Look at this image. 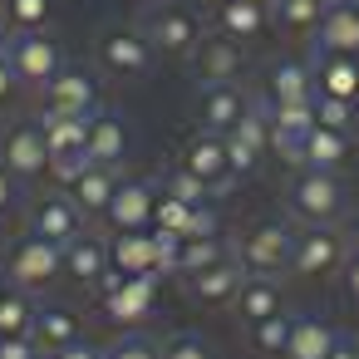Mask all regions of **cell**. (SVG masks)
Masks as SVG:
<instances>
[{
  "label": "cell",
  "mask_w": 359,
  "mask_h": 359,
  "mask_svg": "<svg viewBox=\"0 0 359 359\" xmlns=\"http://www.w3.org/2000/svg\"><path fill=\"white\" fill-rule=\"evenodd\" d=\"M40 359H55V354H40Z\"/></svg>",
  "instance_id": "53"
},
{
  "label": "cell",
  "mask_w": 359,
  "mask_h": 359,
  "mask_svg": "<svg viewBox=\"0 0 359 359\" xmlns=\"http://www.w3.org/2000/svg\"><path fill=\"white\" fill-rule=\"evenodd\" d=\"M310 50L315 55H359V6L354 0H330Z\"/></svg>",
  "instance_id": "18"
},
{
  "label": "cell",
  "mask_w": 359,
  "mask_h": 359,
  "mask_svg": "<svg viewBox=\"0 0 359 359\" xmlns=\"http://www.w3.org/2000/svg\"><path fill=\"white\" fill-rule=\"evenodd\" d=\"M118 177H123L118 168H99V163H94V168L69 187V197L79 202V212H84V217H104V207H109V197H114Z\"/></svg>",
  "instance_id": "31"
},
{
  "label": "cell",
  "mask_w": 359,
  "mask_h": 359,
  "mask_svg": "<svg viewBox=\"0 0 359 359\" xmlns=\"http://www.w3.org/2000/svg\"><path fill=\"white\" fill-rule=\"evenodd\" d=\"M226 138V163H231V177H251L261 168V158L271 153V118H266V104H251L246 118L236 128L222 133Z\"/></svg>",
  "instance_id": "13"
},
{
  "label": "cell",
  "mask_w": 359,
  "mask_h": 359,
  "mask_svg": "<svg viewBox=\"0 0 359 359\" xmlns=\"http://www.w3.org/2000/svg\"><path fill=\"white\" fill-rule=\"evenodd\" d=\"M177 280H182V290H187L192 305H231L236 290H241V280H246V266H241L236 251H231V256H222V261H212V266H202V271H187V276H177Z\"/></svg>",
  "instance_id": "16"
},
{
  "label": "cell",
  "mask_w": 359,
  "mask_h": 359,
  "mask_svg": "<svg viewBox=\"0 0 359 359\" xmlns=\"http://www.w3.org/2000/svg\"><path fill=\"white\" fill-rule=\"evenodd\" d=\"M30 334H35V344H40L45 354H60V349L79 344V320H74V310H65V305H40Z\"/></svg>",
  "instance_id": "28"
},
{
  "label": "cell",
  "mask_w": 359,
  "mask_h": 359,
  "mask_svg": "<svg viewBox=\"0 0 359 359\" xmlns=\"http://www.w3.org/2000/svg\"><path fill=\"white\" fill-rule=\"evenodd\" d=\"M15 89H20V79H15V69L0 60V109H6L11 99H15Z\"/></svg>",
  "instance_id": "46"
},
{
  "label": "cell",
  "mask_w": 359,
  "mask_h": 359,
  "mask_svg": "<svg viewBox=\"0 0 359 359\" xmlns=\"http://www.w3.org/2000/svg\"><path fill=\"white\" fill-rule=\"evenodd\" d=\"M334 339H339V330H334V325H325L320 315H295V330H290L285 359H325Z\"/></svg>",
  "instance_id": "30"
},
{
  "label": "cell",
  "mask_w": 359,
  "mask_h": 359,
  "mask_svg": "<svg viewBox=\"0 0 359 359\" xmlns=\"http://www.w3.org/2000/svg\"><path fill=\"white\" fill-rule=\"evenodd\" d=\"M251 6H266V11H271V0H251Z\"/></svg>",
  "instance_id": "51"
},
{
  "label": "cell",
  "mask_w": 359,
  "mask_h": 359,
  "mask_svg": "<svg viewBox=\"0 0 359 359\" xmlns=\"http://www.w3.org/2000/svg\"><path fill=\"white\" fill-rule=\"evenodd\" d=\"M89 168H94V158H89V153H60V158H50V182L69 192Z\"/></svg>",
  "instance_id": "38"
},
{
  "label": "cell",
  "mask_w": 359,
  "mask_h": 359,
  "mask_svg": "<svg viewBox=\"0 0 359 359\" xmlns=\"http://www.w3.org/2000/svg\"><path fill=\"white\" fill-rule=\"evenodd\" d=\"M163 359H212V344L192 330H177V334L163 339Z\"/></svg>",
  "instance_id": "39"
},
{
  "label": "cell",
  "mask_w": 359,
  "mask_h": 359,
  "mask_svg": "<svg viewBox=\"0 0 359 359\" xmlns=\"http://www.w3.org/2000/svg\"><path fill=\"white\" fill-rule=\"evenodd\" d=\"M344 246H349V256H359V217L349 222V231H344Z\"/></svg>",
  "instance_id": "49"
},
{
  "label": "cell",
  "mask_w": 359,
  "mask_h": 359,
  "mask_svg": "<svg viewBox=\"0 0 359 359\" xmlns=\"http://www.w3.org/2000/svg\"><path fill=\"white\" fill-rule=\"evenodd\" d=\"M330 0H271V25L290 40H315Z\"/></svg>",
  "instance_id": "27"
},
{
  "label": "cell",
  "mask_w": 359,
  "mask_h": 359,
  "mask_svg": "<svg viewBox=\"0 0 359 359\" xmlns=\"http://www.w3.org/2000/svg\"><path fill=\"white\" fill-rule=\"evenodd\" d=\"M325 359H359V344H354V339H344V334H339V339H334V344H330V354H325Z\"/></svg>",
  "instance_id": "48"
},
{
  "label": "cell",
  "mask_w": 359,
  "mask_h": 359,
  "mask_svg": "<svg viewBox=\"0 0 359 359\" xmlns=\"http://www.w3.org/2000/svg\"><path fill=\"white\" fill-rule=\"evenodd\" d=\"M344 256H349V246H344V231H334V226H305V231H295L290 276H300V280L339 276Z\"/></svg>",
  "instance_id": "11"
},
{
  "label": "cell",
  "mask_w": 359,
  "mask_h": 359,
  "mask_svg": "<svg viewBox=\"0 0 359 359\" xmlns=\"http://www.w3.org/2000/svg\"><path fill=\"white\" fill-rule=\"evenodd\" d=\"M182 168L217 197V192H226L236 177H231V163H226V138L222 133H212V128H197V133H187V143H182Z\"/></svg>",
  "instance_id": "14"
},
{
  "label": "cell",
  "mask_w": 359,
  "mask_h": 359,
  "mask_svg": "<svg viewBox=\"0 0 359 359\" xmlns=\"http://www.w3.org/2000/svg\"><path fill=\"white\" fill-rule=\"evenodd\" d=\"M182 236H222V217H217V207H212V202L192 207V217H187V231H182Z\"/></svg>",
  "instance_id": "42"
},
{
  "label": "cell",
  "mask_w": 359,
  "mask_h": 359,
  "mask_svg": "<svg viewBox=\"0 0 359 359\" xmlns=\"http://www.w3.org/2000/svg\"><path fill=\"white\" fill-rule=\"evenodd\" d=\"M35 310L40 300L11 280H0V334H30L35 330Z\"/></svg>",
  "instance_id": "32"
},
{
  "label": "cell",
  "mask_w": 359,
  "mask_h": 359,
  "mask_svg": "<svg viewBox=\"0 0 359 359\" xmlns=\"http://www.w3.org/2000/svg\"><path fill=\"white\" fill-rule=\"evenodd\" d=\"M6 45H11V30H6V20H0V60H6Z\"/></svg>",
  "instance_id": "50"
},
{
  "label": "cell",
  "mask_w": 359,
  "mask_h": 359,
  "mask_svg": "<svg viewBox=\"0 0 359 359\" xmlns=\"http://www.w3.org/2000/svg\"><path fill=\"white\" fill-rule=\"evenodd\" d=\"M158 192H168V197H177V202H192V207H202V202H212V192L177 163V168H168L163 177H158Z\"/></svg>",
  "instance_id": "36"
},
{
  "label": "cell",
  "mask_w": 359,
  "mask_h": 359,
  "mask_svg": "<svg viewBox=\"0 0 359 359\" xmlns=\"http://www.w3.org/2000/svg\"><path fill=\"white\" fill-rule=\"evenodd\" d=\"M354 6H359V0H354Z\"/></svg>",
  "instance_id": "54"
},
{
  "label": "cell",
  "mask_w": 359,
  "mask_h": 359,
  "mask_svg": "<svg viewBox=\"0 0 359 359\" xmlns=\"http://www.w3.org/2000/svg\"><path fill=\"white\" fill-rule=\"evenodd\" d=\"M6 65L15 69L20 89H35V94H40V89L65 69V45L55 40V30H25V35H11Z\"/></svg>",
  "instance_id": "5"
},
{
  "label": "cell",
  "mask_w": 359,
  "mask_h": 359,
  "mask_svg": "<svg viewBox=\"0 0 359 359\" xmlns=\"http://www.w3.org/2000/svg\"><path fill=\"white\" fill-rule=\"evenodd\" d=\"M192 65H197V79H202V84H236L241 69H246V50H241L236 40L207 35V40L197 45Z\"/></svg>",
  "instance_id": "20"
},
{
  "label": "cell",
  "mask_w": 359,
  "mask_h": 359,
  "mask_svg": "<svg viewBox=\"0 0 359 359\" xmlns=\"http://www.w3.org/2000/svg\"><path fill=\"white\" fill-rule=\"evenodd\" d=\"M339 280H344V295L359 305V256H344V266H339Z\"/></svg>",
  "instance_id": "44"
},
{
  "label": "cell",
  "mask_w": 359,
  "mask_h": 359,
  "mask_svg": "<svg viewBox=\"0 0 359 359\" xmlns=\"http://www.w3.org/2000/svg\"><path fill=\"white\" fill-rule=\"evenodd\" d=\"M153 207H158V182L153 177H118L109 207H104V226L109 236H123V231H153Z\"/></svg>",
  "instance_id": "8"
},
{
  "label": "cell",
  "mask_w": 359,
  "mask_h": 359,
  "mask_svg": "<svg viewBox=\"0 0 359 359\" xmlns=\"http://www.w3.org/2000/svg\"><path fill=\"white\" fill-rule=\"evenodd\" d=\"M109 266L118 276H158V241H153V231L109 236Z\"/></svg>",
  "instance_id": "24"
},
{
  "label": "cell",
  "mask_w": 359,
  "mask_h": 359,
  "mask_svg": "<svg viewBox=\"0 0 359 359\" xmlns=\"http://www.w3.org/2000/svg\"><path fill=\"white\" fill-rule=\"evenodd\" d=\"M45 349L35 344V334H0V359H40Z\"/></svg>",
  "instance_id": "43"
},
{
  "label": "cell",
  "mask_w": 359,
  "mask_h": 359,
  "mask_svg": "<svg viewBox=\"0 0 359 359\" xmlns=\"http://www.w3.org/2000/svg\"><path fill=\"white\" fill-rule=\"evenodd\" d=\"M109 271H114V266H109V241H104V236L84 231V236H74V241L65 246V276H69L74 285H99Z\"/></svg>",
  "instance_id": "22"
},
{
  "label": "cell",
  "mask_w": 359,
  "mask_h": 359,
  "mask_svg": "<svg viewBox=\"0 0 359 359\" xmlns=\"http://www.w3.org/2000/svg\"><path fill=\"white\" fill-rule=\"evenodd\" d=\"M231 251H236V261H241L251 276H276V271H290V256H295V226H290V222H280V217L251 222Z\"/></svg>",
  "instance_id": "4"
},
{
  "label": "cell",
  "mask_w": 359,
  "mask_h": 359,
  "mask_svg": "<svg viewBox=\"0 0 359 359\" xmlns=\"http://www.w3.org/2000/svg\"><path fill=\"white\" fill-rule=\"evenodd\" d=\"M315 123H325V128H354V104H344V99H330V94H315Z\"/></svg>",
  "instance_id": "40"
},
{
  "label": "cell",
  "mask_w": 359,
  "mask_h": 359,
  "mask_svg": "<svg viewBox=\"0 0 359 359\" xmlns=\"http://www.w3.org/2000/svg\"><path fill=\"white\" fill-rule=\"evenodd\" d=\"M187 217H192V202H177V197L158 192V207H153V231H172V236H182V231H187Z\"/></svg>",
  "instance_id": "37"
},
{
  "label": "cell",
  "mask_w": 359,
  "mask_h": 359,
  "mask_svg": "<svg viewBox=\"0 0 359 359\" xmlns=\"http://www.w3.org/2000/svg\"><path fill=\"white\" fill-rule=\"evenodd\" d=\"M94 290H99L104 320H114V325H143L153 315V305H158V276H118V271H109Z\"/></svg>",
  "instance_id": "7"
},
{
  "label": "cell",
  "mask_w": 359,
  "mask_h": 359,
  "mask_svg": "<svg viewBox=\"0 0 359 359\" xmlns=\"http://www.w3.org/2000/svg\"><path fill=\"white\" fill-rule=\"evenodd\" d=\"M354 128H359V104H354Z\"/></svg>",
  "instance_id": "52"
},
{
  "label": "cell",
  "mask_w": 359,
  "mask_h": 359,
  "mask_svg": "<svg viewBox=\"0 0 359 359\" xmlns=\"http://www.w3.org/2000/svg\"><path fill=\"white\" fill-rule=\"evenodd\" d=\"M290 330H295V315H290V310H280V315H266V320L246 325V339H251V349H256V354H266V359H285Z\"/></svg>",
  "instance_id": "33"
},
{
  "label": "cell",
  "mask_w": 359,
  "mask_h": 359,
  "mask_svg": "<svg viewBox=\"0 0 359 359\" xmlns=\"http://www.w3.org/2000/svg\"><path fill=\"white\" fill-rule=\"evenodd\" d=\"M0 20H6L11 35L50 30L55 25V0H0Z\"/></svg>",
  "instance_id": "34"
},
{
  "label": "cell",
  "mask_w": 359,
  "mask_h": 359,
  "mask_svg": "<svg viewBox=\"0 0 359 359\" xmlns=\"http://www.w3.org/2000/svg\"><path fill=\"white\" fill-rule=\"evenodd\" d=\"M104 359H163V344H153L148 334H123L104 349Z\"/></svg>",
  "instance_id": "41"
},
{
  "label": "cell",
  "mask_w": 359,
  "mask_h": 359,
  "mask_svg": "<svg viewBox=\"0 0 359 359\" xmlns=\"http://www.w3.org/2000/svg\"><path fill=\"white\" fill-rule=\"evenodd\" d=\"M222 256H231V241H222V236H182V261H177V276L202 271V266H212V261H222Z\"/></svg>",
  "instance_id": "35"
},
{
  "label": "cell",
  "mask_w": 359,
  "mask_h": 359,
  "mask_svg": "<svg viewBox=\"0 0 359 359\" xmlns=\"http://www.w3.org/2000/svg\"><path fill=\"white\" fill-rule=\"evenodd\" d=\"M207 25H212V35L236 40L246 50V45H261L271 35V11L266 6H251V0H212Z\"/></svg>",
  "instance_id": "15"
},
{
  "label": "cell",
  "mask_w": 359,
  "mask_h": 359,
  "mask_svg": "<svg viewBox=\"0 0 359 359\" xmlns=\"http://www.w3.org/2000/svg\"><path fill=\"white\" fill-rule=\"evenodd\" d=\"M310 74H315V94L359 104V55H315L310 50Z\"/></svg>",
  "instance_id": "21"
},
{
  "label": "cell",
  "mask_w": 359,
  "mask_h": 359,
  "mask_svg": "<svg viewBox=\"0 0 359 359\" xmlns=\"http://www.w3.org/2000/svg\"><path fill=\"white\" fill-rule=\"evenodd\" d=\"M94 60H99V69H104L109 79L138 84V79L153 74L158 50L148 45V35H143L138 25H109V30L99 35V45H94Z\"/></svg>",
  "instance_id": "3"
},
{
  "label": "cell",
  "mask_w": 359,
  "mask_h": 359,
  "mask_svg": "<svg viewBox=\"0 0 359 359\" xmlns=\"http://www.w3.org/2000/svg\"><path fill=\"white\" fill-rule=\"evenodd\" d=\"M246 109H251V94L241 84H202L197 89V128L226 133L246 118Z\"/></svg>",
  "instance_id": "17"
},
{
  "label": "cell",
  "mask_w": 359,
  "mask_h": 359,
  "mask_svg": "<svg viewBox=\"0 0 359 359\" xmlns=\"http://www.w3.org/2000/svg\"><path fill=\"white\" fill-rule=\"evenodd\" d=\"M128 143H133V138H128V128H123L118 114L99 109V114L89 118V158H94L99 168H123Z\"/></svg>",
  "instance_id": "25"
},
{
  "label": "cell",
  "mask_w": 359,
  "mask_h": 359,
  "mask_svg": "<svg viewBox=\"0 0 359 359\" xmlns=\"http://www.w3.org/2000/svg\"><path fill=\"white\" fill-rule=\"evenodd\" d=\"M104 109V89L94 74L84 69H60L45 89H40V114H74V118H94Z\"/></svg>",
  "instance_id": "12"
},
{
  "label": "cell",
  "mask_w": 359,
  "mask_h": 359,
  "mask_svg": "<svg viewBox=\"0 0 359 359\" xmlns=\"http://www.w3.org/2000/svg\"><path fill=\"white\" fill-rule=\"evenodd\" d=\"M25 226H30V236H45L50 246H60V251H65L74 236H84V231H89V217L79 212V202H74L69 192H45V197H35V202H30Z\"/></svg>",
  "instance_id": "9"
},
{
  "label": "cell",
  "mask_w": 359,
  "mask_h": 359,
  "mask_svg": "<svg viewBox=\"0 0 359 359\" xmlns=\"http://www.w3.org/2000/svg\"><path fill=\"white\" fill-rule=\"evenodd\" d=\"M349 133L344 128H325V123H315L305 138H300V148L290 153V163L295 168H315V172H339L344 168V158H349Z\"/></svg>",
  "instance_id": "19"
},
{
  "label": "cell",
  "mask_w": 359,
  "mask_h": 359,
  "mask_svg": "<svg viewBox=\"0 0 359 359\" xmlns=\"http://www.w3.org/2000/svg\"><path fill=\"white\" fill-rule=\"evenodd\" d=\"M295 99H315V74L310 60H280L266 69V104H295Z\"/></svg>",
  "instance_id": "26"
},
{
  "label": "cell",
  "mask_w": 359,
  "mask_h": 359,
  "mask_svg": "<svg viewBox=\"0 0 359 359\" xmlns=\"http://www.w3.org/2000/svg\"><path fill=\"white\" fill-rule=\"evenodd\" d=\"M231 310H236V320H241V325H256V320H266V315H280V310H285V290H280V280H276V276H251V271H246V280H241V290H236Z\"/></svg>",
  "instance_id": "23"
},
{
  "label": "cell",
  "mask_w": 359,
  "mask_h": 359,
  "mask_svg": "<svg viewBox=\"0 0 359 359\" xmlns=\"http://www.w3.org/2000/svg\"><path fill=\"white\" fill-rule=\"evenodd\" d=\"M0 163H6V172L20 187L50 177V148H45V133H40L35 118H20V123L6 128V138H0Z\"/></svg>",
  "instance_id": "10"
},
{
  "label": "cell",
  "mask_w": 359,
  "mask_h": 359,
  "mask_svg": "<svg viewBox=\"0 0 359 359\" xmlns=\"http://www.w3.org/2000/svg\"><path fill=\"white\" fill-rule=\"evenodd\" d=\"M35 123H40V133H45L50 158H60V153H89V118H74V114H40Z\"/></svg>",
  "instance_id": "29"
},
{
  "label": "cell",
  "mask_w": 359,
  "mask_h": 359,
  "mask_svg": "<svg viewBox=\"0 0 359 359\" xmlns=\"http://www.w3.org/2000/svg\"><path fill=\"white\" fill-rule=\"evenodd\" d=\"M55 359H104V349H94V344H84V339H79V344H69V349H60Z\"/></svg>",
  "instance_id": "47"
},
{
  "label": "cell",
  "mask_w": 359,
  "mask_h": 359,
  "mask_svg": "<svg viewBox=\"0 0 359 359\" xmlns=\"http://www.w3.org/2000/svg\"><path fill=\"white\" fill-rule=\"evenodd\" d=\"M138 30L148 35V45L163 60H192L197 45L207 40V20L192 0H148Z\"/></svg>",
  "instance_id": "1"
},
{
  "label": "cell",
  "mask_w": 359,
  "mask_h": 359,
  "mask_svg": "<svg viewBox=\"0 0 359 359\" xmlns=\"http://www.w3.org/2000/svg\"><path fill=\"white\" fill-rule=\"evenodd\" d=\"M285 207L295 222L305 226H334L344 212H349V187L339 172H315V168H300L295 182L285 187Z\"/></svg>",
  "instance_id": "2"
},
{
  "label": "cell",
  "mask_w": 359,
  "mask_h": 359,
  "mask_svg": "<svg viewBox=\"0 0 359 359\" xmlns=\"http://www.w3.org/2000/svg\"><path fill=\"white\" fill-rule=\"evenodd\" d=\"M65 276V251L60 246H50L45 236H20V241H11V251H6V280L11 285H20V290H45V285H55Z\"/></svg>",
  "instance_id": "6"
},
{
  "label": "cell",
  "mask_w": 359,
  "mask_h": 359,
  "mask_svg": "<svg viewBox=\"0 0 359 359\" xmlns=\"http://www.w3.org/2000/svg\"><path fill=\"white\" fill-rule=\"evenodd\" d=\"M15 197H20V182L6 172V163H0V217H6V212L15 207Z\"/></svg>",
  "instance_id": "45"
}]
</instances>
